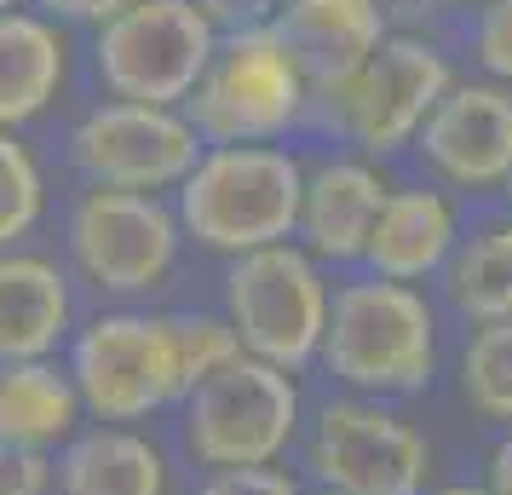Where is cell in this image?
I'll return each instance as SVG.
<instances>
[{
    "label": "cell",
    "mask_w": 512,
    "mask_h": 495,
    "mask_svg": "<svg viewBox=\"0 0 512 495\" xmlns=\"http://www.w3.org/2000/svg\"><path fill=\"white\" fill-rule=\"evenodd\" d=\"M501 190H507V202H512V179H507V185H501Z\"/></svg>",
    "instance_id": "cell-34"
},
{
    "label": "cell",
    "mask_w": 512,
    "mask_h": 495,
    "mask_svg": "<svg viewBox=\"0 0 512 495\" xmlns=\"http://www.w3.org/2000/svg\"><path fill=\"white\" fill-rule=\"evenodd\" d=\"M380 6H386V18H409V12L432 6V0H380Z\"/></svg>",
    "instance_id": "cell-31"
},
{
    "label": "cell",
    "mask_w": 512,
    "mask_h": 495,
    "mask_svg": "<svg viewBox=\"0 0 512 495\" xmlns=\"http://www.w3.org/2000/svg\"><path fill=\"white\" fill-rule=\"evenodd\" d=\"M219 29L190 0H133L93 29V75L104 98L179 110L208 70Z\"/></svg>",
    "instance_id": "cell-10"
},
{
    "label": "cell",
    "mask_w": 512,
    "mask_h": 495,
    "mask_svg": "<svg viewBox=\"0 0 512 495\" xmlns=\"http://www.w3.org/2000/svg\"><path fill=\"white\" fill-rule=\"evenodd\" d=\"M415 150L449 190H501L512 179V87L455 81L420 121Z\"/></svg>",
    "instance_id": "cell-12"
},
{
    "label": "cell",
    "mask_w": 512,
    "mask_h": 495,
    "mask_svg": "<svg viewBox=\"0 0 512 495\" xmlns=\"http://www.w3.org/2000/svg\"><path fill=\"white\" fill-rule=\"evenodd\" d=\"M121 6H133V0H35L41 18H52V24H87V29L110 24Z\"/></svg>",
    "instance_id": "cell-28"
},
{
    "label": "cell",
    "mask_w": 512,
    "mask_h": 495,
    "mask_svg": "<svg viewBox=\"0 0 512 495\" xmlns=\"http://www.w3.org/2000/svg\"><path fill=\"white\" fill-rule=\"evenodd\" d=\"M386 173L369 156H323L305 162V190H300V225L294 242L317 265H363L369 231L386 202Z\"/></svg>",
    "instance_id": "cell-13"
},
{
    "label": "cell",
    "mask_w": 512,
    "mask_h": 495,
    "mask_svg": "<svg viewBox=\"0 0 512 495\" xmlns=\"http://www.w3.org/2000/svg\"><path fill=\"white\" fill-rule=\"evenodd\" d=\"M190 495H305L300 472L288 467H236V472H202Z\"/></svg>",
    "instance_id": "cell-25"
},
{
    "label": "cell",
    "mask_w": 512,
    "mask_h": 495,
    "mask_svg": "<svg viewBox=\"0 0 512 495\" xmlns=\"http://www.w3.org/2000/svg\"><path fill=\"white\" fill-rule=\"evenodd\" d=\"M443 288H449V306L466 323L512 317V219L461 242L443 265Z\"/></svg>",
    "instance_id": "cell-20"
},
{
    "label": "cell",
    "mask_w": 512,
    "mask_h": 495,
    "mask_svg": "<svg viewBox=\"0 0 512 495\" xmlns=\"http://www.w3.org/2000/svg\"><path fill=\"white\" fill-rule=\"evenodd\" d=\"M311 495H328V490H311Z\"/></svg>",
    "instance_id": "cell-35"
},
{
    "label": "cell",
    "mask_w": 512,
    "mask_h": 495,
    "mask_svg": "<svg viewBox=\"0 0 512 495\" xmlns=\"http://www.w3.org/2000/svg\"><path fill=\"white\" fill-rule=\"evenodd\" d=\"M64 375H70L81 415L98 426H144L179 409L190 392L167 311L144 306H104L87 323H75L64 346Z\"/></svg>",
    "instance_id": "cell-3"
},
{
    "label": "cell",
    "mask_w": 512,
    "mask_h": 495,
    "mask_svg": "<svg viewBox=\"0 0 512 495\" xmlns=\"http://www.w3.org/2000/svg\"><path fill=\"white\" fill-rule=\"evenodd\" d=\"M167 334H173V352H179V369H185L190 386H202L213 369L242 357L231 323L219 311H167Z\"/></svg>",
    "instance_id": "cell-23"
},
{
    "label": "cell",
    "mask_w": 512,
    "mask_h": 495,
    "mask_svg": "<svg viewBox=\"0 0 512 495\" xmlns=\"http://www.w3.org/2000/svg\"><path fill=\"white\" fill-rule=\"evenodd\" d=\"M305 162L282 144H202L196 167L167 202L185 242L219 260H242L271 242H294Z\"/></svg>",
    "instance_id": "cell-1"
},
{
    "label": "cell",
    "mask_w": 512,
    "mask_h": 495,
    "mask_svg": "<svg viewBox=\"0 0 512 495\" xmlns=\"http://www.w3.org/2000/svg\"><path fill=\"white\" fill-rule=\"evenodd\" d=\"M81 426H87V415H81V398L58 357L0 363V444L58 455Z\"/></svg>",
    "instance_id": "cell-19"
},
{
    "label": "cell",
    "mask_w": 512,
    "mask_h": 495,
    "mask_svg": "<svg viewBox=\"0 0 512 495\" xmlns=\"http://www.w3.org/2000/svg\"><path fill=\"white\" fill-rule=\"evenodd\" d=\"M47 219V167L24 133L0 127V254L24 248Z\"/></svg>",
    "instance_id": "cell-22"
},
{
    "label": "cell",
    "mask_w": 512,
    "mask_h": 495,
    "mask_svg": "<svg viewBox=\"0 0 512 495\" xmlns=\"http://www.w3.org/2000/svg\"><path fill=\"white\" fill-rule=\"evenodd\" d=\"M12 6H24V0H0V12H12Z\"/></svg>",
    "instance_id": "cell-33"
},
{
    "label": "cell",
    "mask_w": 512,
    "mask_h": 495,
    "mask_svg": "<svg viewBox=\"0 0 512 495\" xmlns=\"http://www.w3.org/2000/svg\"><path fill=\"white\" fill-rule=\"evenodd\" d=\"M438 6H484V0H438Z\"/></svg>",
    "instance_id": "cell-32"
},
{
    "label": "cell",
    "mask_w": 512,
    "mask_h": 495,
    "mask_svg": "<svg viewBox=\"0 0 512 495\" xmlns=\"http://www.w3.org/2000/svg\"><path fill=\"white\" fill-rule=\"evenodd\" d=\"M305 478L328 495H426L432 438L380 398H328L305 421Z\"/></svg>",
    "instance_id": "cell-9"
},
{
    "label": "cell",
    "mask_w": 512,
    "mask_h": 495,
    "mask_svg": "<svg viewBox=\"0 0 512 495\" xmlns=\"http://www.w3.org/2000/svg\"><path fill=\"white\" fill-rule=\"evenodd\" d=\"M64 254L70 283L93 288L104 306H139L173 283L185 231L167 196L87 185L64 213Z\"/></svg>",
    "instance_id": "cell-6"
},
{
    "label": "cell",
    "mask_w": 512,
    "mask_h": 495,
    "mask_svg": "<svg viewBox=\"0 0 512 495\" xmlns=\"http://www.w3.org/2000/svg\"><path fill=\"white\" fill-rule=\"evenodd\" d=\"M489 495H512V426L501 432V444L489 449V478H484Z\"/></svg>",
    "instance_id": "cell-29"
},
{
    "label": "cell",
    "mask_w": 512,
    "mask_h": 495,
    "mask_svg": "<svg viewBox=\"0 0 512 495\" xmlns=\"http://www.w3.org/2000/svg\"><path fill=\"white\" fill-rule=\"evenodd\" d=\"M271 29L300 58L311 98H323L363 70V58L392 35V18L380 0H277Z\"/></svg>",
    "instance_id": "cell-14"
},
{
    "label": "cell",
    "mask_w": 512,
    "mask_h": 495,
    "mask_svg": "<svg viewBox=\"0 0 512 495\" xmlns=\"http://www.w3.org/2000/svg\"><path fill=\"white\" fill-rule=\"evenodd\" d=\"M179 110L202 144H282L311 116V81L271 24L225 29Z\"/></svg>",
    "instance_id": "cell-5"
},
{
    "label": "cell",
    "mask_w": 512,
    "mask_h": 495,
    "mask_svg": "<svg viewBox=\"0 0 512 495\" xmlns=\"http://www.w3.org/2000/svg\"><path fill=\"white\" fill-rule=\"evenodd\" d=\"M305 432L300 375L271 369L259 357H231L179 403V449L202 472L282 467V455Z\"/></svg>",
    "instance_id": "cell-4"
},
{
    "label": "cell",
    "mask_w": 512,
    "mask_h": 495,
    "mask_svg": "<svg viewBox=\"0 0 512 495\" xmlns=\"http://www.w3.org/2000/svg\"><path fill=\"white\" fill-rule=\"evenodd\" d=\"M0 495H58L52 455H35V449L0 444Z\"/></svg>",
    "instance_id": "cell-26"
},
{
    "label": "cell",
    "mask_w": 512,
    "mask_h": 495,
    "mask_svg": "<svg viewBox=\"0 0 512 495\" xmlns=\"http://www.w3.org/2000/svg\"><path fill=\"white\" fill-rule=\"evenodd\" d=\"M70 81V41L41 12H0V127L24 133L64 98Z\"/></svg>",
    "instance_id": "cell-18"
},
{
    "label": "cell",
    "mask_w": 512,
    "mask_h": 495,
    "mask_svg": "<svg viewBox=\"0 0 512 495\" xmlns=\"http://www.w3.org/2000/svg\"><path fill=\"white\" fill-rule=\"evenodd\" d=\"M426 495H489L484 484H426Z\"/></svg>",
    "instance_id": "cell-30"
},
{
    "label": "cell",
    "mask_w": 512,
    "mask_h": 495,
    "mask_svg": "<svg viewBox=\"0 0 512 495\" xmlns=\"http://www.w3.org/2000/svg\"><path fill=\"white\" fill-rule=\"evenodd\" d=\"M455 248H461V208H455V196L449 190H426V185H409V190L392 185L369 231L363 265H369V277L415 288L426 277H438Z\"/></svg>",
    "instance_id": "cell-16"
},
{
    "label": "cell",
    "mask_w": 512,
    "mask_h": 495,
    "mask_svg": "<svg viewBox=\"0 0 512 495\" xmlns=\"http://www.w3.org/2000/svg\"><path fill=\"white\" fill-rule=\"evenodd\" d=\"M472 52L495 87H512V0H484L472 24Z\"/></svg>",
    "instance_id": "cell-24"
},
{
    "label": "cell",
    "mask_w": 512,
    "mask_h": 495,
    "mask_svg": "<svg viewBox=\"0 0 512 495\" xmlns=\"http://www.w3.org/2000/svg\"><path fill=\"white\" fill-rule=\"evenodd\" d=\"M328 277L300 242H271L225 265V306L236 346L271 369L300 375L323 352L328 329Z\"/></svg>",
    "instance_id": "cell-7"
},
{
    "label": "cell",
    "mask_w": 512,
    "mask_h": 495,
    "mask_svg": "<svg viewBox=\"0 0 512 495\" xmlns=\"http://www.w3.org/2000/svg\"><path fill=\"white\" fill-rule=\"evenodd\" d=\"M351 398H409L438 375V311L409 283L357 277L328 294V329L317 352Z\"/></svg>",
    "instance_id": "cell-2"
},
{
    "label": "cell",
    "mask_w": 512,
    "mask_h": 495,
    "mask_svg": "<svg viewBox=\"0 0 512 495\" xmlns=\"http://www.w3.org/2000/svg\"><path fill=\"white\" fill-rule=\"evenodd\" d=\"M190 6H196L219 35H225V29H254V24H271V18H277V0H190Z\"/></svg>",
    "instance_id": "cell-27"
},
{
    "label": "cell",
    "mask_w": 512,
    "mask_h": 495,
    "mask_svg": "<svg viewBox=\"0 0 512 495\" xmlns=\"http://www.w3.org/2000/svg\"><path fill=\"white\" fill-rule=\"evenodd\" d=\"M64 144H70V167L81 173V185L139 190V196H173L202 156V139L185 121V110L127 104V98H104L93 110H81Z\"/></svg>",
    "instance_id": "cell-11"
},
{
    "label": "cell",
    "mask_w": 512,
    "mask_h": 495,
    "mask_svg": "<svg viewBox=\"0 0 512 495\" xmlns=\"http://www.w3.org/2000/svg\"><path fill=\"white\" fill-rule=\"evenodd\" d=\"M461 398L478 421L512 426V317L472 329L461 352Z\"/></svg>",
    "instance_id": "cell-21"
},
{
    "label": "cell",
    "mask_w": 512,
    "mask_h": 495,
    "mask_svg": "<svg viewBox=\"0 0 512 495\" xmlns=\"http://www.w3.org/2000/svg\"><path fill=\"white\" fill-rule=\"evenodd\" d=\"M58 495H173V455L144 426H98L87 421L52 455Z\"/></svg>",
    "instance_id": "cell-17"
},
{
    "label": "cell",
    "mask_w": 512,
    "mask_h": 495,
    "mask_svg": "<svg viewBox=\"0 0 512 495\" xmlns=\"http://www.w3.org/2000/svg\"><path fill=\"white\" fill-rule=\"evenodd\" d=\"M75 334V283L47 254H0V363L58 357Z\"/></svg>",
    "instance_id": "cell-15"
},
{
    "label": "cell",
    "mask_w": 512,
    "mask_h": 495,
    "mask_svg": "<svg viewBox=\"0 0 512 495\" xmlns=\"http://www.w3.org/2000/svg\"><path fill=\"white\" fill-rule=\"evenodd\" d=\"M455 87V70L426 35L392 29L380 47L363 58V70L346 75L334 93L311 98V110L323 116L334 139H346L357 156H397L403 144H415L420 121L438 110V98Z\"/></svg>",
    "instance_id": "cell-8"
}]
</instances>
